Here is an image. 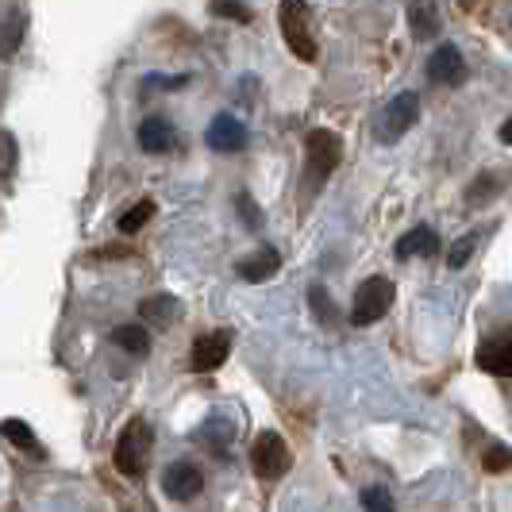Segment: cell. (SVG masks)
Returning <instances> with one entry per match:
<instances>
[{"label":"cell","mask_w":512,"mask_h":512,"mask_svg":"<svg viewBox=\"0 0 512 512\" xmlns=\"http://www.w3.org/2000/svg\"><path fill=\"white\" fill-rule=\"evenodd\" d=\"M282 35L289 43V51L297 54L301 62H316V35H312V20H308L305 0H282Z\"/></svg>","instance_id":"cell-1"},{"label":"cell","mask_w":512,"mask_h":512,"mask_svg":"<svg viewBox=\"0 0 512 512\" xmlns=\"http://www.w3.org/2000/svg\"><path fill=\"white\" fill-rule=\"evenodd\" d=\"M305 158H308V185H324L332 178V170L343 158V143L335 131H308L305 139Z\"/></svg>","instance_id":"cell-2"},{"label":"cell","mask_w":512,"mask_h":512,"mask_svg":"<svg viewBox=\"0 0 512 512\" xmlns=\"http://www.w3.org/2000/svg\"><path fill=\"white\" fill-rule=\"evenodd\" d=\"M151 447H154V432L147 420H131L128 428H124V436L116 443V466L124 470V474H143L147 470V462H151Z\"/></svg>","instance_id":"cell-3"},{"label":"cell","mask_w":512,"mask_h":512,"mask_svg":"<svg viewBox=\"0 0 512 512\" xmlns=\"http://www.w3.org/2000/svg\"><path fill=\"white\" fill-rule=\"evenodd\" d=\"M393 282L389 278H366L359 285V293H355V305H351V324H374V320H382L385 312L393 308Z\"/></svg>","instance_id":"cell-4"},{"label":"cell","mask_w":512,"mask_h":512,"mask_svg":"<svg viewBox=\"0 0 512 512\" xmlns=\"http://www.w3.org/2000/svg\"><path fill=\"white\" fill-rule=\"evenodd\" d=\"M289 447H285V439L278 432H262L255 439V447H251V466H255L258 478H266V482H274V478H282L285 470H289Z\"/></svg>","instance_id":"cell-5"},{"label":"cell","mask_w":512,"mask_h":512,"mask_svg":"<svg viewBox=\"0 0 512 512\" xmlns=\"http://www.w3.org/2000/svg\"><path fill=\"white\" fill-rule=\"evenodd\" d=\"M416 120H420V97L416 93H397L393 101L385 104L382 120H378V139L382 143H397Z\"/></svg>","instance_id":"cell-6"},{"label":"cell","mask_w":512,"mask_h":512,"mask_svg":"<svg viewBox=\"0 0 512 512\" xmlns=\"http://www.w3.org/2000/svg\"><path fill=\"white\" fill-rule=\"evenodd\" d=\"M201 486H205V478H201V470L193 462H174L162 474V489H166L170 501H193L201 493Z\"/></svg>","instance_id":"cell-7"},{"label":"cell","mask_w":512,"mask_h":512,"mask_svg":"<svg viewBox=\"0 0 512 512\" xmlns=\"http://www.w3.org/2000/svg\"><path fill=\"white\" fill-rule=\"evenodd\" d=\"M228 351H231L228 332H208L193 343V351H189V366H193L197 374H208V370H216L220 362L228 359Z\"/></svg>","instance_id":"cell-8"},{"label":"cell","mask_w":512,"mask_h":512,"mask_svg":"<svg viewBox=\"0 0 512 512\" xmlns=\"http://www.w3.org/2000/svg\"><path fill=\"white\" fill-rule=\"evenodd\" d=\"M428 77L439 85H462L466 81V62L455 43H439L436 54L428 58Z\"/></svg>","instance_id":"cell-9"},{"label":"cell","mask_w":512,"mask_h":512,"mask_svg":"<svg viewBox=\"0 0 512 512\" xmlns=\"http://www.w3.org/2000/svg\"><path fill=\"white\" fill-rule=\"evenodd\" d=\"M478 366H482L486 374H497V378H512V335L489 339L486 347L478 351Z\"/></svg>","instance_id":"cell-10"},{"label":"cell","mask_w":512,"mask_h":512,"mask_svg":"<svg viewBox=\"0 0 512 512\" xmlns=\"http://www.w3.org/2000/svg\"><path fill=\"white\" fill-rule=\"evenodd\" d=\"M243 143H247V131L239 120H231V116L212 120V128H208V147L212 151H243Z\"/></svg>","instance_id":"cell-11"},{"label":"cell","mask_w":512,"mask_h":512,"mask_svg":"<svg viewBox=\"0 0 512 512\" xmlns=\"http://www.w3.org/2000/svg\"><path fill=\"white\" fill-rule=\"evenodd\" d=\"M439 255V235L432 228H412L397 239V258H432Z\"/></svg>","instance_id":"cell-12"},{"label":"cell","mask_w":512,"mask_h":512,"mask_svg":"<svg viewBox=\"0 0 512 512\" xmlns=\"http://www.w3.org/2000/svg\"><path fill=\"white\" fill-rule=\"evenodd\" d=\"M139 147L151 154H166L174 147V128H170L162 116H151V120L139 128Z\"/></svg>","instance_id":"cell-13"},{"label":"cell","mask_w":512,"mask_h":512,"mask_svg":"<svg viewBox=\"0 0 512 512\" xmlns=\"http://www.w3.org/2000/svg\"><path fill=\"white\" fill-rule=\"evenodd\" d=\"M278 266H282V258L274 247H266V251H258V255L243 258L239 262V274L247 278V282H266V278H274L278 274Z\"/></svg>","instance_id":"cell-14"},{"label":"cell","mask_w":512,"mask_h":512,"mask_svg":"<svg viewBox=\"0 0 512 512\" xmlns=\"http://www.w3.org/2000/svg\"><path fill=\"white\" fill-rule=\"evenodd\" d=\"M20 39H24V12L20 8H8L0 16V58H12L16 47H20Z\"/></svg>","instance_id":"cell-15"},{"label":"cell","mask_w":512,"mask_h":512,"mask_svg":"<svg viewBox=\"0 0 512 512\" xmlns=\"http://www.w3.org/2000/svg\"><path fill=\"white\" fill-rule=\"evenodd\" d=\"M139 312H143V320H154L158 328H166V324H174V316H178V301H174V297H151V301L139 305Z\"/></svg>","instance_id":"cell-16"},{"label":"cell","mask_w":512,"mask_h":512,"mask_svg":"<svg viewBox=\"0 0 512 512\" xmlns=\"http://www.w3.org/2000/svg\"><path fill=\"white\" fill-rule=\"evenodd\" d=\"M112 343H116V347H124V351H131V355H147V347H151L147 328H139V324H124V328H116V332H112Z\"/></svg>","instance_id":"cell-17"},{"label":"cell","mask_w":512,"mask_h":512,"mask_svg":"<svg viewBox=\"0 0 512 512\" xmlns=\"http://www.w3.org/2000/svg\"><path fill=\"white\" fill-rule=\"evenodd\" d=\"M409 24H412V35L432 39V35H436V8H432V4H416L409 12Z\"/></svg>","instance_id":"cell-18"},{"label":"cell","mask_w":512,"mask_h":512,"mask_svg":"<svg viewBox=\"0 0 512 512\" xmlns=\"http://www.w3.org/2000/svg\"><path fill=\"white\" fill-rule=\"evenodd\" d=\"M4 436L12 439L16 447H24L27 455H35V459H43V447H39V439L31 436V432H27V428H24V424H20V420H8V424H4Z\"/></svg>","instance_id":"cell-19"},{"label":"cell","mask_w":512,"mask_h":512,"mask_svg":"<svg viewBox=\"0 0 512 512\" xmlns=\"http://www.w3.org/2000/svg\"><path fill=\"white\" fill-rule=\"evenodd\" d=\"M362 509H366V512H397V505H393L389 489L370 486V489H362Z\"/></svg>","instance_id":"cell-20"},{"label":"cell","mask_w":512,"mask_h":512,"mask_svg":"<svg viewBox=\"0 0 512 512\" xmlns=\"http://www.w3.org/2000/svg\"><path fill=\"white\" fill-rule=\"evenodd\" d=\"M151 216H154V205H151V201H143V205H135L131 212H124V216H120V231H124V235H135V231L143 228Z\"/></svg>","instance_id":"cell-21"},{"label":"cell","mask_w":512,"mask_h":512,"mask_svg":"<svg viewBox=\"0 0 512 512\" xmlns=\"http://www.w3.org/2000/svg\"><path fill=\"white\" fill-rule=\"evenodd\" d=\"M474 247H478V235H462L459 243L447 251V266H451V270H462V266L470 262V255H474Z\"/></svg>","instance_id":"cell-22"},{"label":"cell","mask_w":512,"mask_h":512,"mask_svg":"<svg viewBox=\"0 0 512 512\" xmlns=\"http://www.w3.org/2000/svg\"><path fill=\"white\" fill-rule=\"evenodd\" d=\"M497 189H501V181L493 178V174H482L478 185H470V193H466V197H470V205H486Z\"/></svg>","instance_id":"cell-23"},{"label":"cell","mask_w":512,"mask_h":512,"mask_svg":"<svg viewBox=\"0 0 512 512\" xmlns=\"http://www.w3.org/2000/svg\"><path fill=\"white\" fill-rule=\"evenodd\" d=\"M212 12H216V16H231V20H239V24L251 20V8L239 4V0H212Z\"/></svg>","instance_id":"cell-24"},{"label":"cell","mask_w":512,"mask_h":512,"mask_svg":"<svg viewBox=\"0 0 512 512\" xmlns=\"http://www.w3.org/2000/svg\"><path fill=\"white\" fill-rule=\"evenodd\" d=\"M482 466H486L489 474H501V470H509V466H512V451H509V447H489L486 459H482Z\"/></svg>","instance_id":"cell-25"},{"label":"cell","mask_w":512,"mask_h":512,"mask_svg":"<svg viewBox=\"0 0 512 512\" xmlns=\"http://www.w3.org/2000/svg\"><path fill=\"white\" fill-rule=\"evenodd\" d=\"M308 297H312V308H316V316H324V320L332 324V320H335V305H332V297H328V289H320V285H316Z\"/></svg>","instance_id":"cell-26"},{"label":"cell","mask_w":512,"mask_h":512,"mask_svg":"<svg viewBox=\"0 0 512 512\" xmlns=\"http://www.w3.org/2000/svg\"><path fill=\"white\" fill-rule=\"evenodd\" d=\"M12 166H16V143L8 131H0V174H12Z\"/></svg>","instance_id":"cell-27"},{"label":"cell","mask_w":512,"mask_h":512,"mask_svg":"<svg viewBox=\"0 0 512 512\" xmlns=\"http://www.w3.org/2000/svg\"><path fill=\"white\" fill-rule=\"evenodd\" d=\"M239 212H243V220H247L251 228H258V224H262V212H258V208L251 205L247 197H239Z\"/></svg>","instance_id":"cell-28"},{"label":"cell","mask_w":512,"mask_h":512,"mask_svg":"<svg viewBox=\"0 0 512 512\" xmlns=\"http://www.w3.org/2000/svg\"><path fill=\"white\" fill-rule=\"evenodd\" d=\"M501 143H512V116L501 124Z\"/></svg>","instance_id":"cell-29"}]
</instances>
